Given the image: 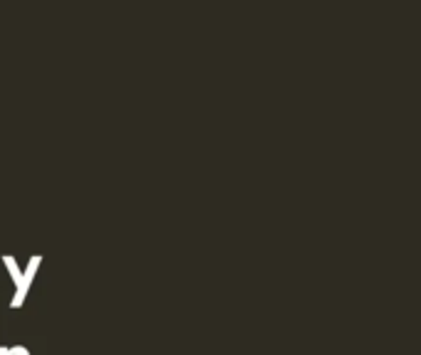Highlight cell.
<instances>
[{
    "label": "cell",
    "mask_w": 421,
    "mask_h": 355,
    "mask_svg": "<svg viewBox=\"0 0 421 355\" xmlns=\"http://www.w3.org/2000/svg\"><path fill=\"white\" fill-rule=\"evenodd\" d=\"M3 264H6L8 274L12 277V282H15V296H12L10 301V309H20L22 304H25V299H28V291H25V286H22V272L20 266H17V259L10 254L3 257Z\"/></svg>",
    "instance_id": "cell-1"
},
{
    "label": "cell",
    "mask_w": 421,
    "mask_h": 355,
    "mask_svg": "<svg viewBox=\"0 0 421 355\" xmlns=\"http://www.w3.org/2000/svg\"><path fill=\"white\" fill-rule=\"evenodd\" d=\"M39 264H42V257H39V254L30 257L28 266H25V272H22V286H25V291H30V286H33V282H35V274H37Z\"/></svg>",
    "instance_id": "cell-2"
},
{
    "label": "cell",
    "mask_w": 421,
    "mask_h": 355,
    "mask_svg": "<svg viewBox=\"0 0 421 355\" xmlns=\"http://www.w3.org/2000/svg\"><path fill=\"white\" fill-rule=\"evenodd\" d=\"M8 350H10V355H30V350L25 348V345H12V348Z\"/></svg>",
    "instance_id": "cell-3"
},
{
    "label": "cell",
    "mask_w": 421,
    "mask_h": 355,
    "mask_svg": "<svg viewBox=\"0 0 421 355\" xmlns=\"http://www.w3.org/2000/svg\"><path fill=\"white\" fill-rule=\"evenodd\" d=\"M0 355H10V350H8L6 345H0Z\"/></svg>",
    "instance_id": "cell-4"
}]
</instances>
